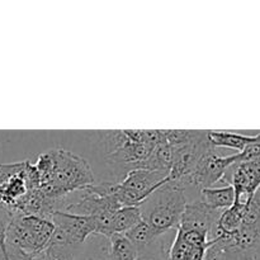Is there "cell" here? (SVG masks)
I'll return each instance as SVG.
<instances>
[{
	"label": "cell",
	"mask_w": 260,
	"mask_h": 260,
	"mask_svg": "<svg viewBox=\"0 0 260 260\" xmlns=\"http://www.w3.org/2000/svg\"><path fill=\"white\" fill-rule=\"evenodd\" d=\"M173 147V165L169 172V180H180L190 174L201 157L210 149H212L208 142L207 132L201 139L194 140L188 144Z\"/></svg>",
	"instance_id": "cell-9"
},
{
	"label": "cell",
	"mask_w": 260,
	"mask_h": 260,
	"mask_svg": "<svg viewBox=\"0 0 260 260\" xmlns=\"http://www.w3.org/2000/svg\"><path fill=\"white\" fill-rule=\"evenodd\" d=\"M53 230L55 226L48 218L33 215L13 216L8 218L7 245L37 255L48 248Z\"/></svg>",
	"instance_id": "cell-3"
},
{
	"label": "cell",
	"mask_w": 260,
	"mask_h": 260,
	"mask_svg": "<svg viewBox=\"0 0 260 260\" xmlns=\"http://www.w3.org/2000/svg\"><path fill=\"white\" fill-rule=\"evenodd\" d=\"M207 139L213 149L226 147L236 150L239 154L245 149L246 145L253 141L254 135H241L228 131H207Z\"/></svg>",
	"instance_id": "cell-12"
},
{
	"label": "cell",
	"mask_w": 260,
	"mask_h": 260,
	"mask_svg": "<svg viewBox=\"0 0 260 260\" xmlns=\"http://www.w3.org/2000/svg\"><path fill=\"white\" fill-rule=\"evenodd\" d=\"M106 255H107V254H106ZM84 260H106V256H104L103 259H102V258H86V259H84Z\"/></svg>",
	"instance_id": "cell-23"
},
{
	"label": "cell",
	"mask_w": 260,
	"mask_h": 260,
	"mask_svg": "<svg viewBox=\"0 0 260 260\" xmlns=\"http://www.w3.org/2000/svg\"><path fill=\"white\" fill-rule=\"evenodd\" d=\"M32 164L40 180L38 189L51 200L60 201L94 184L90 165L81 156L66 150L42 152Z\"/></svg>",
	"instance_id": "cell-1"
},
{
	"label": "cell",
	"mask_w": 260,
	"mask_h": 260,
	"mask_svg": "<svg viewBox=\"0 0 260 260\" xmlns=\"http://www.w3.org/2000/svg\"><path fill=\"white\" fill-rule=\"evenodd\" d=\"M221 213L222 212L220 211L211 210L200 198H194L192 201H188L185 205L178 228L205 234L211 240V236L217 225Z\"/></svg>",
	"instance_id": "cell-10"
},
{
	"label": "cell",
	"mask_w": 260,
	"mask_h": 260,
	"mask_svg": "<svg viewBox=\"0 0 260 260\" xmlns=\"http://www.w3.org/2000/svg\"><path fill=\"white\" fill-rule=\"evenodd\" d=\"M169 182V173L134 169L113 183V197L121 207H140L157 188Z\"/></svg>",
	"instance_id": "cell-5"
},
{
	"label": "cell",
	"mask_w": 260,
	"mask_h": 260,
	"mask_svg": "<svg viewBox=\"0 0 260 260\" xmlns=\"http://www.w3.org/2000/svg\"><path fill=\"white\" fill-rule=\"evenodd\" d=\"M222 182L234 188L236 201L248 202L260 188V157L231 165Z\"/></svg>",
	"instance_id": "cell-8"
},
{
	"label": "cell",
	"mask_w": 260,
	"mask_h": 260,
	"mask_svg": "<svg viewBox=\"0 0 260 260\" xmlns=\"http://www.w3.org/2000/svg\"><path fill=\"white\" fill-rule=\"evenodd\" d=\"M103 144L104 151L107 155H111L121 149L128 140L124 129H116V131H101L99 132Z\"/></svg>",
	"instance_id": "cell-19"
},
{
	"label": "cell",
	"mask_w": 260,
	"mask_h": 260,
	"mask_svg": "<svg viewBox=\"0 0 260 260\" xmlns=\"http://www.w3.org/2000/svg\"><path fill=\"white\" fill-rule=\"evenodd\" d=\"M238 161V152L234 155H229V156H221L216 152V149L212 147L201 157L190 174L180 180H174V182L179 183L184 188L185 193L190 189L197 192L200 196L201 190L206 189V188H212L215 184L222 182L229 168Z\"/></svg>",
	"instance_id": "cell-6"
},
{
	"label": "cell",
	"mask_w": 260,
	"mask_h": 260,
	"mask_svg": "<svg viewBox=\"0 0 260 260\" xmlns=\"http://www.w3.org/2000/svg\"><path fill=\"white\" fill-rule=\"evenodd\" d=\"M170 244H167L162 236H157L149 246L141 249V250H137L139 254L135 260H168Z\"/></svg>",
	"instance_id": "cell-17"
},
{
	"label": "cell",
	"mask_w": 260,
	"mask_h": 260,
	"mask_svg": "<svg viewBox=\"0 0 260 260\" xmlns=\"http://www.w3.org/2000/svg\"><path fill=\"white\" fill-rule=\"evenodd\" d=\"M207 249L193 245L185 241L179 234H175L168 251V260H203Z\"/></svg>",
	"instance_id": "cell-13"
},
{
	"label": "cell",
	"mask_w": 260,
	"mask_h": 260,
	"mask_svg": "<svg viewBox=\"0 0 260 260\" xmlns=\"http://www.w3.org/2000/svg\"><path fill=\"white\" fill-rule=\"evenodd\" d=\"M187 202L184 188L169 180L141 203V218L155 236H162L173 229L177 230Z\"/></svg>",
	"instance_id": "cell-2"
},
{
	"label": "cell",
	"mask_w": 260,
	"mask_h": 260,
	"mask_svg": "<svg viewBox=\"0 0 260 260\" xmlns=\"http://www.w3.org/2000/svg\"><path fill=\"white\" fill-rule=\"evenodd\" d=\"M51 221L55 230L50 245L78 249L85 244L90 236L95 235L94 221L88 216L74 215L56 210L51 215Z\"/></svg>",
	"instance_id": "cell-7"
},
{
	"label": "cell",
	"mask_w": 260,
	"mask_h": 260,
	"mask_svg": "<svg viewBox=\"0 0 260 260\" xmlns=\"http://www.w3.org/2000/svg\"><path fill=\"white\" fill-rule=\"evenodd\" d=\"M239 161H248V160L256 159V157H260V132L259 134L254 135V139L250 144L246 145L245 149L241 152L238 154Z\"/></svg>",
	"instance_id": "cell-20"
},
{
	"label": "cell",
	"mask_w": 260,
	"mask_h": 260,
	"mask_svg": "<svg viewBox=\"0 0 260 260\" xmlns=\"http://www.w3.org/2000/svg\"><path fill=\"white\" fill-rule=\"evenodd\" d=\"M124 235L128 238V240L131 241L135 246H136L137 250L145 249L157 238V236H155V234L152 233L151 229L149 228V225H147L146 222H144V221L137 223L135 228H132L129 231H127Z\"/></svg>",
	"instance_id": "cell-16"
},
{
	"label": "cell",
	"mask_w": 260,
	"mask_h": 260,
	"mask_svg": "<svg viewBox=\"0 0 260 260\" xmlns=\"http://www.w3.org/2000/svg\"><path fill=\"white\" fill-rule=\"evenodd\" d=\"M251 260H260V248H259V250L256 251L255 255L253 256V259H251Z\"/></svg>",
	"instance_id": "cell-22"
},
{
	"label": "cell",
	"mask_w": 260,
	"mask_h": 260,
	"mask_svg": "<svg viewBox=\"0 0 260 260\" xmlns=\"http://www.w3.org/2000/svg\"><path fill=\"white\" fill-rule=\"evenodd\" d=\"M198 198L211 210L222 212L230 208L235 202V190L230 184H226L223 187L206 188L201 190Z\"/></svg>",
	"instance_id": "cell-11"
},
{
	"label": "cell",
	"mask_w": 260,
	"mask_h": 260,
	"mask_svg": "<svg viewBox=\"0 0 260 260\" xmlns=\"http://www.w3.org/2000/svg\"><path fill=\"white\" fill-rule=\"evenodd\" d=\"M30 161L0 162V208L8 217L17 215L28 193L36 189Z\"/></svg>",
	"instance_id": "cell-4"
},
{
	"label": "cell",
	"mask_w": 260,
	"mask_h": 260,
	"mask_svg": "<svg viewBox=\"0 0 260 260\" xmlns=\"http://www.w3.org/2000/svg\"><path fill=\"white\" fill-rule=\"evenodd\" d=\"M141 221L140 207H121L112 217V235L126 234Z\"/></svg>",
	"instance_id": "cell-15"
},
{
	"label": "cell",
	"mask_w": 260,
	"mask_h": 260,
	"mask_svg": "<svg viewBox=\"0 0 260 260\" xmlns=\"http://www.w3.org/2000/svg\"><path fill=\"white\" fill-rule=\"evenodd\" d=\"M7 229H8V221L0 216V250H2L3 255L7 254Z\"/></svg>",
	"instance_id": "cell-21"
},
{
	"label": "cell",
	"mask_w": 260,
	"mask_h": 260,
	"mask_svg": "<svg viewBox=\"0 0 260 260\" xmlns=\"http://www.w3.org/2000/svg\"><path fill=\"white\" fill-rule=\"evenodd\" d=\"M206 132L207 131L196 129H164V139L170 146H179L201 139L205 136Z\"/></svg>",
	"instance_id": "cell-18"
},
{
	"label": "cell",
	"mask_w": 260,
	"mask_h": 260,
	"mask_svg": "<svg viewBox=\"0 0 260 260\" xmlns=\"http://www.w3.org/2000/svg\"><path fill=\"white\" fill-rule=\"evenodd\" d=\"M137 249L124 234H114L108 239L106 260H135Z\"/></svg>",
	"instance_id": "cell-14"
}]
</instances>
